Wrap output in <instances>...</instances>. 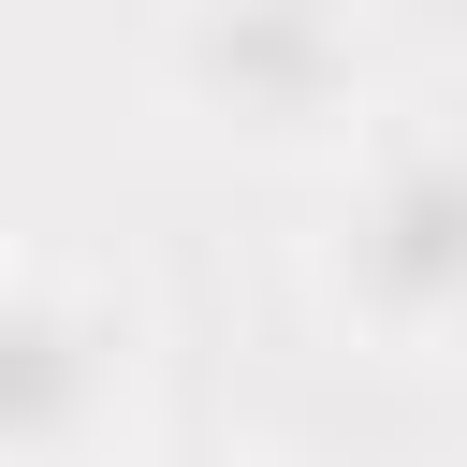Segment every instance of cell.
Masks as SVG:
<instances>
[{"mask_svg": "<svg viewBox=\"0 0 467 467\" xmlns=\"http://www.w3.org/2000/svg\"><path fill=\"white\" fill-rule=\"evenodd\" d=\"M175 88L234 146H321L365 102V15L350 0H190L175 15Z\"/></svg>", "mask_w": 467, "mask_h": 467, "instance_id": "obj_1", "label": "cell"}, {"mask_svg": "<svg viewBox=\"0 0 467 467\" xmlns=\"http://www.w3.org/2000/svg\"><path fill=\"white\" fill-rule=\"evenodd\" d=\"M336 306L379 350H452L467 336V146H379L336 234Z\"/></svg>", "mask_w": 467, "mask_h": 467, "instance_id": "obj_2", "label": "cell"}, {"mask_svg": "<svg viewBox=\"0 0 467 467\" xmlns=\"http://www.w3.org/2000/svg\"><path fill=\"white\" fill-rule=\"evenodd\" d=\"M117 409H131V306L29 263L15 306H0V423H15V467H102L117 452Z\"/></svg>", "mask_w": 467, "mask_h": 467, "instance_id": "obj_3", "label": "cell"}]
</instances>
